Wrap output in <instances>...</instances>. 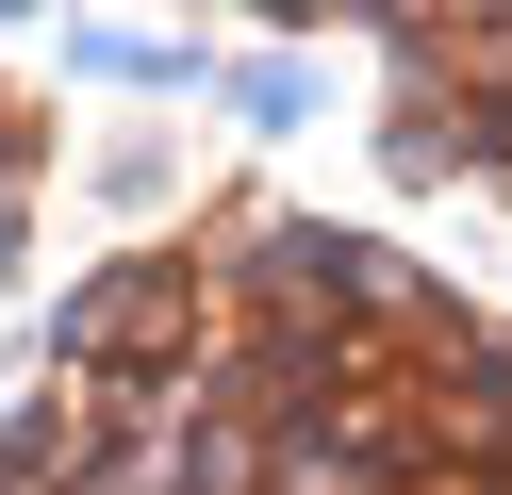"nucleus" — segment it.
Segmentation results:
<instances>
[{"instance_id": "2", "label": "nucleus", "mask_w": 512, "mask_h": 495, "mask_svg": "<svg viewBox=\"0 0 512 495\" xmlns=\"http://www.w3.org/2000/svg\"><path fill=\"white\" fill-rule=\"evenodd\" d=\"M380 83H397V149L512 198V17H397Z\"/></svg>"}, {"instance_id": "1", "label": "nucleus", "mask_w": 512, "mask_h": 495, "mask_svg": "<svg viewBox=\"0 0 512 495\" xmlns=\"http://www.w3.org/2000/svg\"><path fill=\"white\" fill-rule=\"evenodd\" d=\"M0 495H512V314L232 198L50 314Z\"/></svg>"}, {"instance_id": "3", "label": "nucleus", "mask_w": 512, "mask_h": 495, "mask_svg": "<svg viewBox=\"0 0 512 495\" xmlns=\"http://www.w3.org/2000/svg\"><path fill=\"white\" fill-rule=\"evenodd\" d=\"M34 182H50V116H34V83H0V264L34 231Z\"/></svg>"}]
</instances>
